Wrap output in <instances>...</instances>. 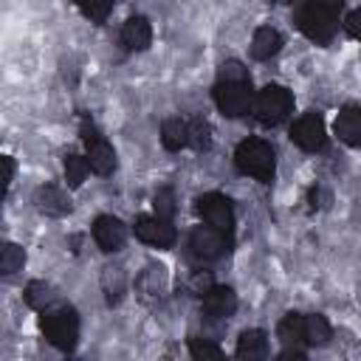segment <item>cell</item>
<instances>
[{
	"instance_id": "obj_1",
	"label": "cell",
	"mask_w": 361,
	"mask_h": 361,
	"mask_svg": "<svg viewBox=\"0 0 361 361\" xmlns=\"http://www.w3.org/2000/svg\"><path fill=\"white\" fill-rule=\"evenodd\" d=\"M237 169L243 175H251L257 180H274V149L271 144H265L262 138H245L240 141L237 152H234Z\"/></svg>"
},
{
	"instance_id": "obj_2",
	"label": "cell",
	"mask_w": 361,
	"mask_h": 361,
	"mask_svg": "<svg viewBox=\"0 0 361 361\" xmlns=\"http://www.w3.org/2000/svg\"><path fill=\"white\" fill-rule=\"evenodd\" d=\"M42 333L45 338L56 347V350H73L76 338H79V319L71 307H56V310H45L42 316Z\"/></svg>"
},
{
	"instance_id": "obj_3",
	"label": "cell",
	"mask_w": 361,
	"mask_h": 361,
	"mask_svg": "<svg viewBox=\"0 0 361 361\" xmlns=\"http://www.w3.org/2000/svg\"><path fill=\"white\" fill-rule=\"evenodd\" d=\"M299 28L316 42H330L336 34V11L310 0L299 8Z\"/></svg>"
},
{
	"instance_id": "obj_4",
	"label": "cell",
	"mask_w": 361,
	"mask_h": 361,
	"mask_svg": "<svg viewBox=\"0 0 361 361\" xmlns=\"http://www.w3.org/2000/svg\"><path fill=\"white\" fill-rule=\"evenodd\" d=\"M82 138H85V147H87V164L96 175H110L116 169V152L113 147L104 141V135L93 127V121L82 118Z\"/></svg>"
},
{
	"instance_id": "obj_5",
	"label": "cell",
	"mask_w": 361,
	"mask_h": 361,
	"mask_svg": "<svg viewBox=\"0 0 361 361\" xmlns=\"http://www.w3.org/2000/svg\"><path fill=\"white\" fill-rule=\"evenodd\" d=\"M290 107H293V99H290V93H288L285 87H279V85H268L265 90H259L257 104H254L257 118H259L262 124H279V121H285L288 113H290Z\"/></svg>"
},
{
	"instance_id": "obj_6",
	"label": "cell",
	"mask_w": 361,
	"mask_h": 361,
	"mask_svg": "<svg viewBox=\"0 0 361 361\" xmlns=\"http://www.w3.org/2000/svg\"><path fill=\"white\" fill-rule=\"evenodd\" d=\"M214 102H217L220 113L228 116V118L245 116L248 107H251L248 82H217V87H214Z\"/></svg>"
},
{
	"instance_id": "obj_7",
	"label": "cell",
	"mask_w": 361,
	"mask_h": 361,
	"mask_svg": "<svg viewBox=\"0 0 361 361\" xmlns=\"http://www.w3.org/2000/svg\"><path fill=\"white\" fill-rule=\"evenodd\" d=\"M290 138L296 147H302L305 152H319L327 141L324 135V121L316 113H305L293 127H290Z\"/></svg>"
},
{
	"instance_id": "obj_8",
	"label": "cell",
	"mask_w": 361,
	"mask_h": 361,
	"mask_svg": "<svg viewBox=\"0 0 361 361\" xmlns=\"http://www.w3.org/2000/svg\"><path fill=\"white\" fill-rule=\"evenodd\" d=\"M189 245H192L195 257H200V259H217V257L226 254L228 240H226V231H220V228H214V226L206 223V226H197L192 231Z\"/></svg>"
},
{
	"instance_id": "obj_9",
	"label": "cell",
	"mask_w": 361,
	"mask_h": 361,
	"mask_svg": "<svg viewBox=\"0 0 361 361\" xmlns=\"http://www.w3.org/2000/svg\"><path fill=\"white\" fill-rule=\"evenodd\" d=\"M197 214H200L209 226H214V228H220V231H228V228L234 226L231 203H228V197H223V195H217V192H209V195L197 197Z\"/></svg>"
},
{
	"instance_id": "obj_10",
	"label": "cell",
	"mask_w": 361,
	"mask_h": 361,
	"mask_svg": "<svg viewBox=\"0 0 361 361\" xmlns=\"http://www.w3.org/2000/svg\"><path fill=\"white\" fill-rule=\"evenodd\" d=\"M135 237L141 240V243H147V245H155V248H169L172 243H175V228H172V223L169 220H164V217H147V214H141L138 220H135Z\"/></svg>"
},
{
	"instance_id": "obj_11",
	"label": "cell",
	"mask_w": 361,
	"mask_h": 361,
	"mask_svg": "<svg viewBox=\"0 0 361 361\" xmlns=\"http://www.w3.org/2000/svg\"><path fill=\"white\" fill-rule=\"evenodd\" d=\"M93 237L96 243L104 248V251H118L127 240V226L118 220V217H110V214H102L96 217L93 223Z\"/></svg>"
},
{
	"instance_id": "obj_12",
	"label": "cell",
	"mask_w": 361,
	"mask_h": 361,
	"mask_svg": "<svg viewBox=\"0 0 361 361\" xmlns=\"http://www.w3.org/2000/svg\"><path fill=\"white\" fill-rule=\"evenodd\" d=\"M237 310V296L231 288L212 285L203 290V313L212 319H228Z\"/></svg>"
},
{
	"instance_id": "obj_13",
	"label": "cell",
	"mask_w": 361,
	"mask_h": 361,
	"mask_svg": "<svg viewBox=\"0 0 361 361\" xmlns=\"http://www.w3.org/2000/svg\"><path fill=\"white\" fill-rule=\"evenodd\" d=\"M34 203H37V209H39L42 214H48V217H62V214H68V212H71L68 195H65L59 186H51V183L37 189Z\"/></svg>"
},
{
	"instance_id": "obj_14",
	"label": "cell",
	"mask_w": 361,
	"mask_h": 361,
	"mask_svg": "<svg viewBox=\"0 0 361 361\" xmlns=\"http://www.w3.org/2000/svg\"><path fill=\"white\" fill-rule=\"evenodd\" d=\"M336 133L344 144L350 147H361V107L355 104H347L338 118H336Z\"/></svg>"
},
{
	"instance_id": "obj_15",
	"label": "cell",
	"mask_w": 361,
	"mask_h": 361,
	"mask_svg": "<svg viewBox=\"0 0 361 361\" xmlns=\"http://www.w3.org/2000/svg\"><path fill=\"white\" fill-rule=\"evenodd\" d=\"M121 42H124V48H130V51H144V48H149V42H152V28H149L147 17H130V20L124 23V28H121Z\"/></svg>"
},
{
	"instance_id": "obj_16",
	"label": "cell",
	"mask_w": 361,
	"mask_h": 361,
	"mask_svg": "<svg viewBox=\"0 0 361 361\" xmlns=\"http://www.w3.org/2000/svg\"><path fill=\"white\" fill-rule=\"evenodd\" d=\"M279 48H282L279 31H274V28H268V25L254 31V39H251V54H254V59H271Z\"/></svg>"
},
{
	"instance_id": "obj_17",
	"label": "cell",
	"mask_w": 361,
	"mask_h": 361,
	"mask_svg": "<svg viewBox=\"0 0 361 361\" xmlns=\"http://www.w3.org/2000/svg\"><path fill=\"white\" fill-rule=\"evenodd\" d=\"M237 355L240 358H248V361H257V358H265L268 355V338L262 330H245L237 341Z\"/></svg>"
},
{
	"instance_id": "obj_18",
	"label": "cell",
	"mask_w": 361,
	"mask_h": 361,
	"mask_svg": "<svg viewBox=\"0 0 361 361\" xmlns=\"http://www.w3.org/2000/svg\"><path fill=\"white\" fill-rule=\"evenodd\" d=\"M161 144H164L169 152L186 147V144H189V124L180 121V118H166L164 127H161Z\"/></svg>"
},
{
	"instance_id": "obj_19",
	"label": "cell",
	"mask_w": 361,
	"mask_h": 361,
	"mask_svg": "<svg viewBox=\"0 0 361 361\" xmlns=\"http://www.w3.org/2000/svg\"><path fill=\"white\" fill-rule=\"evenodd\" d=\"M25 302H28V307L45 313L56 302V293H54V288L48 282H28L25 285Z\"/></svg>"
},
{
	"instance_id": "obj_20",
	"label": "cell",
	"mask_w": 361,
	"mask_h": 361,
	"mask_svg": "<svg viewBox=\"0 0 361 361\" xmlns=\"http://www.w3.org/2000/svg\"><path fill=\"white\" fill-rule=\"evenodd\" d=\"M276 333H279V338H282L288 347L305 341V316H302V313H288V316L279 322Z\"/></svg>"
},
{
	"instance_id": "obj_21",
	"label": "cell",
	"mask_w": 361,
	"mask_h": 361,
	"mask_svg": "<svg viewBox=\"0 0 361 361\" xmlns=\"http://www.w3.org/2000/svg\"><path fill=\"white\" fill-rule=\"evenodd\" d=\"M330 336H333V330L324 316H319V313L305 316V341L307 344H327Z\"/></svg>"
},
{
	"instance_id": "obj_22",
	"label": "cell",
	"mask_w": 361,
	"mask_h": 361,
	"mask_svg": "<svg viewBox=\"0 0 361 361\" xmlns=\"http://www.w3.org/2000/svg\"><path fill=\"white\" fill-rule=\"evenodd\" d=\"M87 169H90L87 158H82V155H76V152L65 155V178H68V186H71V189L82 186V180H85Z\"/></svg>"
},
{
	"instance_id": "obj_23",
	"label": "cell",
	"mask_w": 361,
	"mask_h": 361,
	"mask_svg": "<svg viewBox=\"0 0 361 361\" xmlns=\"http://www.w3.org/2000/svg\"><path fill=\"white\" fill-rule=\"evenodd\" d=\"M23 262H25V254H23V248L20 245H14V243H6L3 245V251H0V274H14V271H20L23 268Z\"/></svg>"
},
{
	"instance_id": "obj_24",
	"label": "cell",
	"mask_w": 361,
	"mask_h": 361,
	"mask_svg": "<svg viewBox=\"0 0 361 361\" xmlns=\"http://www.w3.org/2000/svg\"><path fill=\"white\" fill-rule=\"evenodd\" d=\"M73 3H76L79 11H82L87 20H93V23L107 20V14H110V8H113V0H73Z\"/></svg>"
},
{
	"instance_id": "obj_25",
	"label": "cell",
	"mask_w": 361,
	"mask_h": 361,
	"mask_svg": "<svg viewBox=\"0 0 361 361\" xmlns=\"http://www.w3.org/2000/svg\"><path fill=\"white\" fill-rule=\"evenodd\" d=\"M212 144V127L203 118L189 121V147L192 149H209Z\"/></svg>"
},
{
	"instance_id": "obj_26",
	"label": "cell",
	"mask_w": 361,
	"mask_h": 361,
	"mask_svg": "<svg viewBox=\"0 0 361 361\" xmlns=\"http://www.w3.org/2000/svg\"><path fill=\"white\" fill-rule=\"evenodd\" d=\"M152 206H155V214L158 217L169 220L175 214V195H172V189H158L155 197H152Z\"/></svg>"
},
{
	"instance_id": "obj_27",
	"label": "cell",
	"mask_w": 361,
	"mask_h": 361,
	"mask_svg": "<svg viewBox=\"0 0 361 361\" xmlns=\"http://www.w3.org/2000/svg\"><path fill=\"white\" fill-rule=\"evenodd\" d=\"M189 353H192V358H223V350L214 341H206V338H192Z\"/></svg>"
},
{
	"instance_id": "obj_28",
	"label": "cell",
	"mask_w": 361,
	"mask_h": 361,
	"mask_svg": "<svg viewBox=\"0 0 361 361\" xmlns=\"http://www.w3.org/2000/svg\"><path fill=\"white\" fill-rule=\"evenodd\" d=\"M220 82H248V71L243 68V62L228 59L220 65Z\"/></svg>"
},
{
	"instance_id": "obj_29",
	"label": "cell",
	"mask_w": 361,
	"mask_h": 361,
	"mask_svg": "<svg viewBox=\"0 0 361 361\" xmlns=\"http://www.w3.org/2000/svg\"><path fill=\"white\" fill-rule=\"evenodd\" d=\"M347 34L355 37V39H361V8L350 11V17H347Z\"/></svg>"
},
{
	"instance_id": "obj_30",
	"label": "cell",
	"mask_w": 361,
	"mask_h": 361,
	"mask_svg": "<svg viewBox=\"0 0 361 361\" xmlns=\"http://www.w3.org/2000/svg\"><path fill=\"white\" fill-rule=\"evenodd\" d=\"M11 178H14V161L11 158H3V192H8Z\"/></svg>"
},
{
	"instance_id": "obj_31",
	"label": "cell",
	"mask_w": 361,
	"mask_h": 361,
	"mask_svg": "<svg viewBox=\"0 0 361 361\" xmlns=\"http://www.w3.org/2000/svg\"><path fill=\"white\" fill-rule=\"evenodd\" d=\"M288 358H299L302 361V358H307V353L305 350H296V347H288V350L279 353V361H288Z\"/></svg>"
},
{
	"instance_id": "obj_32",
	"label": "cell",
	"mask_w": 361,
	"mask_h": 361,
	"mask_svg": "<svg viewBox=\"0 0 361 361\" xmlns=\"http://www.w3.org/2000/svg\"><path fill=\"white\" fill-rule=\"evenodd\" d=\"M316 3H322V6H327V8H333V11H336V8H341V3H344V0H316Z\"/></svg>"
},
{
	"instance_id": "obj_33",
	"label": "cell",
	"mask_w": 361,
	"mask_h": 361,
	"mask_svg": "<svg viewBox=\"0 0 361 361\" xmlns=\"http://www.w3.org/2000/svg\"><path fill=\"white\" fill-rule=\"evenodd\" d=\"M274 3H290V0H274Z\"/></svg>"
}]
</instances>
